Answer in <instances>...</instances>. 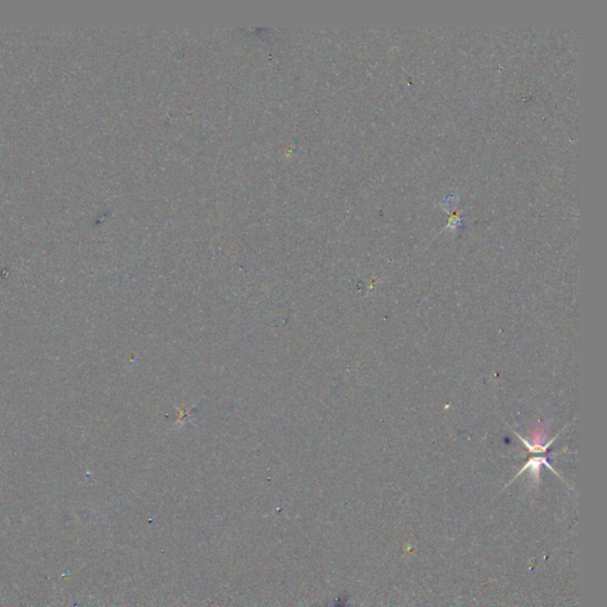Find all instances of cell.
Returning a JSON list of instances; mask_svg holds the SVG:
<instances>
[{"mask_svg":"<svg viewBox=\"0 0 607 607\" xmlns=\"http://www.w3.org/2000/svg\"><path fill=\"white\" fill-rule=\"evenodd\" d=\"M542 464H544V465H547L548 468H549V469L551 470V471H554V472H555V470H554L553 468H551V465H550L549 463L547 462V459H545V458H533V459H530V460H529V463H528L527 465H525L524 468L522 469L521 471L518 472V474H517V475L521 474L522 472L527 471L528 469H530V473H533L534 475H535V477H536V480H538V478H539V471H540V466H541ZM555 473H556V472H555Z\"/></svg>","mask_w":607,"mask_h":607,"instance_id":"obj_1","label":"cell"}]
</instances>
